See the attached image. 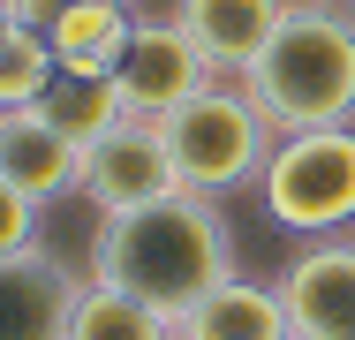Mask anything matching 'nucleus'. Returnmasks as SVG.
Segmentation results:
<instances>
[{
    "instance_id": "nucleus-17",
    "label": "nucleus",
    "mask_w": 355,
    "mask_h": 340,
    "mask_svg": "<svg viewBox=\"0 0 355 340\" xmlns=\"http://www.w3.org/2000/svg\"><path fill=\"white\" fill-rule=\"evenodd\" d=\"M76 8H91V0H8V15H15V23H31V31H53V23L76 15Z\"/></svg>"
},
{
    "instance_id": "nucleus-15",
    "label": "nucleus",
    "mask_w": 355,
    "mask_h": 340,
    "mask_svg": "<svg viewBox=\"0 0 355 340\" xmlns=\"http://www.w3.org/2000/svg\"><path fill=\"white\" fill-rule=\"evenodd\" d=\"M76 144H91V136H106L114 121H129L121 114V91H114V76H53V91L38 99Z\"/></svg>"
},
{
    "instance_id": "nucleus-6",
    "label": "nucleus",
    "mask_w": 355,
    "mask_h": 340,
    "mask_svg": "<svg viewBox=\"0 0 355 340\" xmlns=\"http://www.w3.org/2000/svg\"><path fill=\"white\" fill-rule=\"evenodd\" d=\"M76 189L98 212H137V204L174 197L182 174H174V151H166V121H114L106 136H91Z\"/></svg>"
},
{
    "instance_id": "nucleus-2",
    "label": "nucleus",
    "mask_w": 355,
    "mask_h": 340,
    "mask_svg": "<svg viewBox=\"0 0 355 340\" xmlns=\"http://www.w3.org/2000/svg\"><path fill=\"white\" fill-rule=\"evenodd\" d=\"M242 91L272 114V129H348L355 121V8L295 0L265 53L242 68Z\"/></svg>"
},
{
    "instance_id": "nucleus-18",
    "label": "nucleus",
    "mask_w": 355,
    "mask_h": 340,
    "mask_svg": "<svg viewBox=\"0 0 355 340\" xmlns=\"http://www.w3.org/2000/svg\"><path fill=\"white\" fill-rule=\"evenodd\" d=\"M8 23H15V15H8V0H0V31H8Z\"/></svg>"
},
{
    "instance_id": "nucleus-13",
    "label": "nucleus",
    "mask_w": 355,
    "mask_h": 340,
    "mask_svg": "<svg viewBox=\"0 0 355 340\" xmlns=\"http://www.w3.org/2000/svg\"><path fill=\"white\" fill-rule=\"evenodd\" d=\"M69 340H174V318L137 303V295H121V287L83 280V295L69 310Z\"/></svg>"
},
{
    "instance_id": "nucleus-12",
    "label": "nucleus",
    "mask_w": 355,
    "mask_h": 340,
    "mask_svg": "<svg viewBox=\"0 0 355 340\" xmlns=\"http://www.w3.org/2000/svg\"><path fill=\"white\" fill-rule=\"evenodd\" d=\"M129 31H137V15H129L121 0H91V8H76V15H61V23L46 31V46H53L61 76H114Z\"/></svg>"
},
{
    "instance_id": "nucleus-5",
    "label": "nucleus",
    "mask_w": 355,
    "mask_h": 340,
    "mask_svg": "<svg viewBox=\"0 0 355 340\" xmlns=\"http://www.w3.org/2000/svg\"><path fill=\"white\" fill-rule=\"evenodd\" d=\"M219 68L205 61V46L166 15V23H137L121 61H114V91H121V114L129 121H166L182 114L197 91H212Z\"/></svg>"
},
{
    "instance_id": "nucleus-9",
    "label": "nucleus",
    "mask_w": 355,
    "mask_h": 340,
    "mask_svg": "<svg viewBox=\"0 0 355 340\" xmlns=\"http://www.w3.org/2000/svg\"><path fill=\"white\" fill-rule=\"evenodd\" d=\"M76 295V272L46 250L0 257V340H69Z\"/></svg>"
},
{
    "instance_id": "nucleus-16",
    "label": "nucleus",
    "mask_w": 355,
    "mask_h": 340,
    "mask_svg": "<svg viewBox=\"0 0 355 340\" xmlns=\"http://www.w3.org/2000/svg\"><path fill=\"white\" fill-rule=\"evenodd\" d=\"M23 250H38V204L15 182H0V257H23Z\"/></svg>"
},
{
    "instance_id": "nucleus-8",
    "label": "nucleus",
    "mask_w": 355,
    "mask_h": 340,
    "mask_svg": "<svg viewBox=\"0 0 355 340\" xmlns=\"http://www.w3.org/2000/svg\"><path fill=\"white\" fill-rule=\"evenodd\" d=\"M83 144H76L46 106H8L0 114V182H15L31 204H53L61 189H76Z\"/></svg>"
},
{
    "instance_id": "nucleus-11",
    "label": "nucleus",
    "mask_w": 355,
    "mask_h": 340,
    "mask_svg": "<svg viewBox=\"0 0 355 340\" xmlns=\"http://www.w3.org/2000/svg\"><path fill=\"white\" fill-rule=\"evenodd\" d=\"M174 340H295L287 333V303L280 287H257V280H219L205 303H189L174 318Z\"/></svg>"
},
{
    "instance_id": "nucleus-10",
    "label": "nucleus",
    "mask_w": 355,
    "mask_h": 340,
    "mask_svg": "<svg viewBox=\"0 0 355 340\" xmlns=\"http://www.w3.org/2000/svg\"><path fill=\"white\" fill-rule=\"evenodd\" d=\"M295 8V0H174V23L205 46V61L227 76H242V68L265 53V38L280 31V15Z\"/></svg>"
},
{
    "instance_id": "nucleus-4",
    "label": "nucleus",
    "mask_w": 355,
    "mask_h": 340,
    "mask_svg": "<svg viewBox=\"0 0 355 340\" xmlns=\"http://www.w3.org/2000/svg\"><path fill=\"white\" fill-rule=\"evenodd\" d=\"M265 212L287 235H340L355 227V121L348 129H295L272 144L265 174Z\"/></svg>"
},
{
    "instance_id": "nucleus-14",
    "label": "nucleus",
    "mask_w": 355,
    "mask_h": 340,
    "mask_svg": "<svg viewBox=\"0 0 355 340\" xmlns=\"http://www.w3.org/2000/svg\"><path fill=\"white\" fill-rule=\"evenodd\" d=\"M53 46H46V31H31V23H8L0 31V114L8 106H38L46 91H53Z\"/></svg>"
},
{
    "instance_id": "nucleus-7",
    "label": "nucleus",
    "mask_w": 355,
    "mask_h": 340,
    "mask_svg": "<svg viewBox=\"0 0 355 340\" xmlns=\"http://www.w3.org/2000/svg\"><path fill=\"white\" fill-rule=\"evenodd\" d=\"M295 340H355V242H318L280 272Z\"/></svg>"
},
{
    "instance_id": "nucleus-1",
    "label": "nucleus",
    "mask_w": 355,
    "mask_h": 340,
    "mask_svg": "<svg viewBox=\"0 0 355 340\" xmlns=\"http://www.w3.org/2000/svg\"><path fill=\"white\" fill-rule=\"evenodd\" d=\"M91 280L182 318L219 280H234V227L219 219V197H197V189H174L137 212H106L91 235Z\"/></svg>"
},
{
    "instance_id": "nucleus-3",
    "label": "nucleus",
    "mask_w": 355,
    "mask_h": 340,
    "mask_svg": "<svg viewBox=\"0 0 355 340\" xmlns=\"http://www.w3.org/2000/svg\"><path fill=\"white\" fill-rule=\"evenodd\" d=\"M272 144H280L272 114H265L242 83H212V91H197L182 114H166L174 174H182V189H197V197H234V189H250V182L265 174Z\"/></svg>"
}]
</instances>
